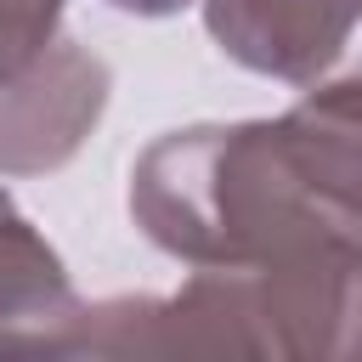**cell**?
<instances>
[{"instance_id": "4", "label": "cell", "mask_w": 362, "mask_h": 362, "mask_svg": "<svg viewBox=\"0 0 362 362\" xmlns=\"http://www.w3.org/2000/svg\"><path fill=\"white\" fill-rule=\"evenodd\" d=\"M107 90V62L74 34H57L17 79L0 85V175L62 170L102 124Z\"/></svg>"}, {"instance_id": "6", "label": "cell", "mask_w": 362, "mask_h": 362, "mask_svg": "<svg viewBox=\"0 0 362 362\" xmlns=\"http://www.w3.org/2000/svg\"><path fill=\"white\" fill-rule=\"evenodd\" d=\"M272 124L305 192L351 232H362V74L300 90V102Z\"/></svg>"}, {"instance_id": "7", "label": "cell", "mask_w": 362, "mask_h": 362, "mask_svg": "<svg viewBox=\"0 0 362 362\" xmlns=\"http://www.w3.org/2000/svg\"><path fill=\"white\" fill-rule=\"evenodd\" d=\"M62 34V0H0V85Z\"/></svg>"}, {"instance_id": "8", "label": "cell", "mask_w": 362, "mask_h": 362, "mask_svg": "<svg viewBox=\"0 0 362 362\" xmlns=\"http://www.w3.org/2000/svg\"><path fill=\"white\" fill-rule=\"evenodd\" d=\"M102 6H113L124 17H175V11H187L198 0H102Z\"/></svg>"}, {"instance_id": "3", "label": "cell", "mask_w": 362, "mask_h": 362, "mask_svg": "<svg viewBox=\"0 0 362 362\" xmlns=\"http://www.w3.org/2000/svg\"><path fill=\"white\" fill-rule=\"evenodd\" d=\"M209 40L249 74L317 90L362 74V0H198Z\"/></svg>"}, {"instance_id": "5", "label": "cell", "mask_w": 362, "mask_h": 362, "mask_svg": "<svg viewBox=\"0 0 362 362\" xmlns=\"http://www.w3.org/2000/svg\"><path fill=\"white\" fill-rule=\"evenodd\" d=\"M74 317L79 294L62 255L0 187V356H62Z\"/></svg>"}, {"instance_id": "1", "label": "cell", "mask_w": 362, "mask_h": 362, "mask_svg": "<svg viewBox=\"0 0 362 362\" xmlns=\"http://www.w3.org/2000/svg\"><path fill=\"white\" fill-rule=\"evenodd\" d=\"M62 356L362 362V238H322L260 266H192L175 294L79 300Z\"/></svg>"}, {"instance_id": "2", "label": "cell", "mask_w": 362, "mask_h": 362, "mask_svg": "<svg viewBox=\"0 0 362 362\" xmlns=\"http://www.w3.org/2000/svg\"><path fill=\"white\" fill-rule=\"evenodd\" d=\"M130 221L181 266H260L322 238H362L305 192L272 119L187 124L147 141L130 164Z\"/></svg>"}]
</instances>
